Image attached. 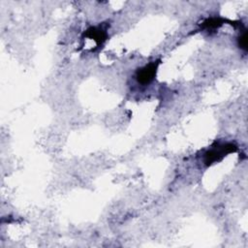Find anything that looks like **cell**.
<instances>
[{
  "label": "cell",
  "instance_id": "cell-1",
  "mask_svg": "<svg viewBox=\"0 0 248 248\" xmlns=\"http://www.w3.org/2000/svg\"><path fill=\"white\" fill-rule=\"evenodd\" d=\"M237 146L232 142H226L223 144H217V146L212 147L207 150L203 156V163L206 166H210L213 163L219 162L222 160L227 154L237 151Z\"/></svg>",
  "mask_w": 248,
  "mask_h": 248
},
{
  "label": "cell",
  "instance_id": "cell-2",
  "mask_svg": "<svg viewBox=\"0 0 248 248\" xmlns=\"http://www.w3.org/2000/svg\"><path fill=\"white\" fill-rule=\"evenodd\" d=\"M160 61H153L149 64L138 69L136 72V78L137 81L141 85L149 84L155 78L157 69L159 66Z\"/></svg>",
  "mask_w": 248,
  "mask_h": 248
},
{
  "label": "cell",
  "instance_id": "cell-3",
  "mask_svg": "<svg viewBox=\"0 0 248 248\" xmlns=\"http://www.w3.org/2000/svg\"><path fill=\"white\" fill-rule=\"evenodd\" d=\"M84 36L95 41L97 46H100L107 40V29L101 25L90 27L84 32Z\"/></svg>",
  "mask_w": 248,
  "mask_h": 248
},
{
  "label": "cell",
  "instance_id": "cell-4",
  "mask_svg": "<svg viewBox=\"0 0 248 248\" xmlns=\"http://www.w3.org/2000/svg\"><path fill=\"white\" fill-rule=\"evenodd\" d=\"M225 22V20L223 18L220 17H211V18H207L206 20H204L202 24V27L203 29H216L218 27H220L223 23Z\"/></svg>",
  "mask_w": 248,
  "mask_h": 248
},
{
  "label": "cell",
  "instance_id": "cell-5",
  "mask_svg": "<svg viewBox=\"0 0 248 248\" xmlns=\"http://www.w3.org/2000/svg\"><path fill=\"white\" fill-rule=\"evenodd\" d=\"M238 46L243 50H247V31L244 30L243 33L238 37Z\"/></svg>",
  "mask_w": 248,
  "mask_h": 248
}]
</instances>
